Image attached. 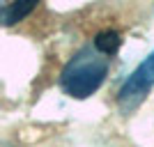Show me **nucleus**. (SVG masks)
<instances>
[{
	"mask_svg": "<svg viewBox=\"0 0 154 147\" xmlns=\"http://www.w3.org/2000/svg\"><path fill=\"white\" fill-rule=\"evenodd\" d=\"M108 76V58L94 46H85L64 64L60 74V87L74 99L94 94Z\"/></svg>",
	"mask_w": 154,
	"mask_h": 147,
	"instance_id": "obj_1",
	"label": "nucleus"
},
{
	"mask_svg": "<svg viewBox=\"0 0 154 147\" xmlns=\"http://www.w3.org/2000/svg\"><path fill=\"white\" fill-rule=\"evenodd\" d=\"M154 87V51L147 58L136 67L129 78L124 81V85L117 92V103L124 113H131L145 101V96L149 94V90Z\"/></svg>",
	"mask_w": 154,
	"mask_h": 147,
	"instance_id": "obj_2",
	"label": "nucleus"
},
{
	"mask_svg": "<svg viewBox=\"0 0 154 147\" xmlns=\"http://www.w3.org/2000/svg\"><path fill=\"white\" fill-rule=\"evenodd\" d=\"M120 44H122V39H120V35H117L115 30H103V32H99V35L94 37V41H92V46H94L99 53H103L106 58L113 55V53L120 48Z\"/></svg>",
	"mask_w": 154,
	"mask_h": 147,
	"instance_id": "obj_3",
	"label": "nucleus"
},
{
	"mask_svg": "<svg viewBox=\"0 0 154 147\" xmlns=\"http://www.w3.org/2000/svg\"><path fill=\"white\" fill-rule=\"evenodd\" d=\"M35 7H37L35 2H9V5H5L2 7V21H5V26H14L16 21L26 19Z\"/></svg>",
	"mask_w": 154,
	"mask_h": 147,
	"instance_id": "obj_4",
	"label": "nucleus"
}]
</instances>
